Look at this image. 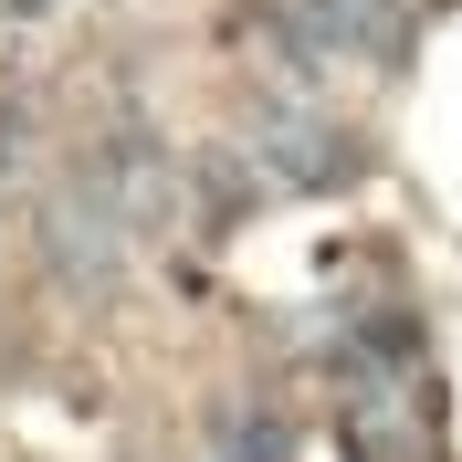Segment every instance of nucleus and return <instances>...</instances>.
Listing matches in <instances>:
<instances>
[{
  "instance_id": "nucleus-2",
  "label": "nucleus",
  "mask_w": 462,
  "mask_h": 462,
  "mask_svg": "<svg viewBox=\"0 0 462 462\" xmlns=\"http://www.w3.org/2000/svg\"><path fill=\"white\" fill-rule=\"evenodd\" d=\"M53 263L74 284H106L116 273V200H63L53 210Z\"/></svg>"
},
{
  "instance_id": "nucleus-1",
  "label": "nucleus",
  "mask_w": 462,
  "mask_h": 462,
  "mask_svg": "<svg viewBox=\"0 0 462 462\" xmlns=\"http://www.w3.org/2000/svg\"><path fill=\"white\" fill-rule=\"evenodd\" d=\"M253 158H263L273 189H337V179L357 169L346 126H326V116H263V126H253Z\"/></svg>"
},
{
  "instance_id": "nucleus-3",
  "label": "nucleus",
  "mask_w": 462,
  "mask_h": 462,
  "mask_svg": "<svg viewBox=\"0 0 462 462\" xmlns=\"http://www.w3.org/2000/svg\"><path fill=\"white\" fill-rule=\"evenodd\" d=\"M200 462H294V452H284V420L273 410H221V431H210Z\"/></svg>"
}]
</instances>
